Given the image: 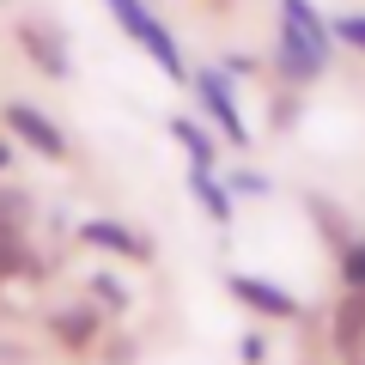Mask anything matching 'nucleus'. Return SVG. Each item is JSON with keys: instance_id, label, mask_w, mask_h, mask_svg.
<instances>
[{"instance_id": "f3484780", "label": "nucleus", "mask_w": 365, "mask_h": 365, "mask_svg": "<svg viewBox=\"0 0 365 365\" xmlns=\"http://www.w3.org/2000/svg\"><path fill=\"white\" fill-rule=\"evenodd\" d=\"M329 31H335V43H347V49L365 55V13H341V19H329Z\"/></svg>"}, {"instance_id": "39448f33", "label": "nucleus", "mask_w": 365, "mask_h": 365, "mask_svg": "<svg viewBox=\"0 0 365 365\" xmlns=\"http://www.w3.org/2000/svg\"><path fill=\"white\" fill-rule=\"evenodd\" d=\"M323 67H329V61L287 25V19H280V31H274V73L287 79V86H317V79H323Z\"/></svg>"}, {"instance_id": "20e7f679", "label": "nucleus", "mask_w": 365, "mask_h": 365, "mask_svg": "<svg viewBox=\"0 0 365 365\" xmlns=\"http://www.w3.org/2000/svg\"><path fill=\"white\" fill-rule=\"evenodd\" d=\"M0 122H6V128H13L37 158H55V165L67 158V134H61V122H49L37 104H6V110H0Z\"/></svg>"}, {"instance_id": "aec40b11", "label": "nucleus", "mask_w": 365, "mask_h": 365, "mask_svg": "<svg viewBox=\"0 0 365 365\" xmlns=\"http://www.w3.org/2000/svg\"><path fill=\"white\" fill-rule=\"evenodd\" d=\"M6 165H13V153H6V140H0V177H6Z\"/></svg>"}, {"instance_id": "2eb2a0df", "label": "nucleus", "mask_w": 365, "mask_h": 365, "mask_svg": "<svg viewBox=\"0 0 365 365\" xmlns=\"http://www.w3.org/2000/svg\"><path fill=\"white\" fill-rule=\"evenodd\" d=\"M341 280H347L353 292H365V237H347V244H341Z\"/></svg>"}, {"instance_id": "ddd939ff", "label": "nucleus", "mask_w": 365, "mask_h": 365, "mask_svg": "<svg viewBox=\"0 0 365 365\" xmlns=\"http://www.w3.org/2000/svg\"><path fill=\"white\" fill-rule=\"evenodd\" d=\"M25 220H31V195H19V189H6V182H0V237L25 232Z\"/></svg>"}, {"instance_id": "f8f14e48", "label": "nucleus", "mask_w": 365, "mask_h": 365, "mask_svg": "<svg viewBox=\"0 0 365 365\" xmlns=\"http://www.w3.org/2000/svg\"><path fill=\"white\" fill-rule=\"evenodd\" d=\"M359 335H365V292H353V287H347V299L335 304V347L347 353Z\"/></svg>"}, {"instance_id": "6e6552de", "label": "nucleus", "mask_w": 365, "mask_h": 365, "mask_svg": "<svg viewBox=\"0 0 365 365\" xmlns=\"http://www.w3.org/2000/svg\"><path fill=\"white\" fill-rule=\"evenodd\" d=\"M189 195H195V207L207 213L213 225H232V213H237V201H232V189H225V177L213 165H189Z\"/></svg>"}, {"instance_id": "a211bd4d", "label": "nucleus", "mask_w": 365, "mask_h": 365, "mask_svg": "<svg viewBox=\"0 0 365 365\" xmlns=\"http://www.w3.org/2000/svg\"><path fill=\"white\" fill-rule=\"evenodd\" d=\"M262 359H268V341H262V335H244V365H262Z\"/></svg>"}, {"instance_id": "423d86ee", "label": "nucleus", "mask_w": 365, "mask_h": 365, "mask_svg": "<svg viewBox=\"0 0 365 365\" xmlns=\"http://www.w3.org/2000/svg\"><path fill=\"white\" fill-rule=\"evenodd\" d=\"M73 237L91 244V250H110V256H128V262H153V237H140L134 225H122V220H79Z\"/></svg>"}, {"instance_id": "6ab92c4d", "label": "nucleus", "mask_w": 365, "mask_h": 365, "mask_svg": "<svg viewBox=\"0 0 365 365\" xmlns=\"http://www.w3.org/2000/svg\"><path fill=\"white\" fill-rule=\"evenodd\" d=\"M347 365H365V335H359V341L347 347Z\"/></svg>"}, {"instance_id": "4468645a", "label": "nucleus", "mask_w": 365, "mask_h": 365, "mask_svg": "<svg viewBox=\"0 0 365 365\" xmlns=\"http://www.w3.org/2000/svg\"><path fill=\"white\" fill-rule=\"evenodd\" d=\"M225 189H232V201H262V195H274V182L262 177V170H225Z\"/></svg>"}, {"instance_id": "f257e3e1", "label": "nucleus", "mask_w": 365, "mask_h": 365, "mask_svg": "<svg viewBox=\"0 0 365 365\" xmlns=\"http://www.w3.org/2000/svg\"><path fill=\"white\" fill-rule=\"evenodd\" d=\"M104 6H110V19L128 31L134 49H146V55L158 61V73L177 79V86H189V55H182V43L170 37V25L153 13V6H146V0H104Z\"/></svg>"}, {"instance_id": "f03ea898", "label": "nucleus", "mask_w": 365, "mask_h": 365, "mask_svg": "<svg viewBox=\"0 0 365 365\" xmlns=\"http://www.w3.org/2000/svg\"><path fill=\"white\" fill-rule=\"evenodd\" d=\"M189 91L201 98V110H207V122H213V134H220L225 146H237L244 153L256 134H250V122H244V104H237V86H232V73L225 67H189Z\"/></svg>"}, {"instance_id": "dca6fc26", "label": "nucleus", "mask_w": 365, "mask_h": 365, "mask_svg": "<svg viewBox=\"0 0 365 365\" xmlns=\"http://www.w3.org/2000/svg\"><path fill=\"white\" fill-rule=\"evenodd\" d=\"M91 280V299L104 304V311H128V287H122L116 274H86Z\"/></svg>"}, {"instance_id": "1a4fd4ad", "label": "nucleus", "mask_w": 365, "mask_h": 365, "mask_svg": "<svg viewBox=\"0 0 365 365\" xmlns=\"http://www.w3.org/2000/svg\"><path fill=\"white\" fill-rule=\"evenodd\" d=\"M280 19H287V25L299 31V37L311 43V49L323 55V61H329V55H335V31H329V19L317 13L311 0H280Z\"/></svg>"}, {"instance_id": "9d476101", "label": "nucleus", "mask_w": 365, "mask_h": 365, "mask_svg": "<svg viewBox=\"0 0 365 365\" xmlns=\"http://www.w3.org/2000/svg\"><path fill=\"white\" fill-rule=\"evenodd\" d=\"M170 140L182 146V158H189V165H220V134H213L207 122H195V116H170Z\"/></svg>"}, {"instance_id": "9b49d317", "label": "nucleus", "mask_w": 365, "mask_h": 365, "mask_svg": "<svg viewBox=\"0 0 365 365\" xmlns=\"http://www.w3.org/2000/svg\"><path fill=\"white\" fill-rule=\"evenodd\" d=\"M49 329H55L61 347H91V341H98V311H91V304H67V311L49 317Z\"/></svg>"}, {"instance_id": "7ed1b4c3", "label": "nucleus", "mask_w": 365, "mask_h": 365, "mask_svg": "<svg viewBox=\"0 0 365 365\" xmlns=\"http://www.w3.org/2000/svg\"><path fill=\"white\" fill-rule=\"evenodd\" d=\"M225 292H232L237 304H244V311H256V317H268V323H299L304 317V304L292 299L287 287H280V280H262V274H225Z\"/></svg>"}, {"instance_id": "0eeeda50", "label": "nucleus", "mask_w": 365, "mask_h": 365, "mask_svg": "<svg viewBox=\"0 0 365 365\" xmlns=\"http://www.w3.org/2000/svg\"><path fill=\"white\" fill-rule=\"evenodd\" d=\"M19 49H25V61L37 67V73H49V79H67L73 73V61H67V43H61V31L55 25H19Z\"/></svg>"}]
</instances>
